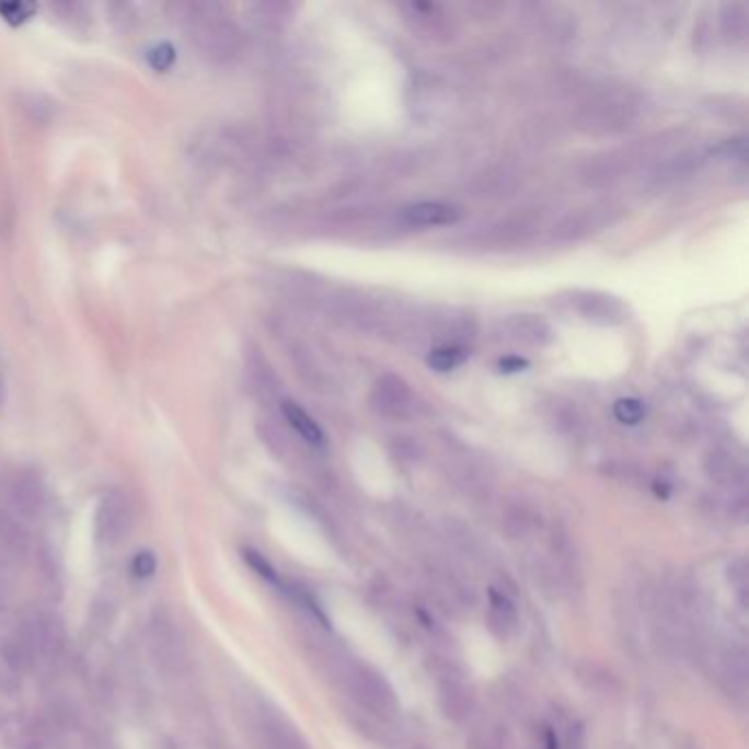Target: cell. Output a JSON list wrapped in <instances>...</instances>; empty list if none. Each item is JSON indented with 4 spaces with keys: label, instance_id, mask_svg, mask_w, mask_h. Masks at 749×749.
<instances>
[{
    "label": "cell",
    "instance_id": "cell-13",
    "mask_svg": "<svg viewBox=\"0 0 749 749\" xmlns=\"http://www.w3.org/2000/svg\"><path fill=\"white\" fill-rule=\"evenodd\" d=\"M705 473L710 475V480H714L716 484H736L740 480V466L736 464V460L723 451H712L705 458Z\"/></svg>",
    "mask_w": 749,
    "mask_h": 749
},
{
    "label": "cell",
    "instance_id": "cell-23",
    "mask_svg": "<svg viewBox=\"0 0 749 749\" xmlns=\"http://www.w3.org/2000/svg\"><path fill=\"white\" fill-rule=\"evenodd\" d=\"M3 399H5V383L3 379H0V403H3Z\"/></svg>",
    "mask_w": 749,
    "mask_h": 749
},
{
    "label": "cell",
    "instance_id": "cell-18",
    "mask_svg": "<svg viewBox=\"0 0 749 749\" xmlns=\"http://www.w3.org/2000/svg\"><path fill=\"white\" fill-rule=\"evenodd\" d=\"M532 528V515L523 508H517L512 510L508 517H506V530L508 534H512L515 539L521 537V534H528Z\"/></svg>",
    "mask_w": 749,
    "mask_h": 749
},
{
    "label": "cell",
    "instance_id": "cell-2",
    "mask_svg": "<svg viewBox=\"0 0 749 749\" xmlns=\"http://www.w3.org/2000/svg\"><path fill=\"white\" fill-rule=\"evenodd\" d=\"M347 685L354 694V699L360 701L369 712L392 716L399 710L396 694L392 685L369 666H352L347 672Z\"/></svg>",
    "mask_w": 749,
    "mask_h": 749
},
{
    "label": "cell",
    "instance_id": "cell-20",
    "mask_svg": "<svg viewBox=\"0 0 749 749\" xmlns=\"http://www.w3.org/2000/svg\"><path fill=\"white\" fill-rule=\"evenodd\" d=\"M132 569L137 576H150L157 569V558L150 552H141V554H137Z\"/></svg>",
    "mask_w": 749,
    "mask_h": 749
},
{
    "label": "cell",
    "instance_id": "cell-17",
    "mask_svg": "<svg viewBox=\"0 0 749 749\" xmlns=\"http://www.w3.org/2000/svg\"><path fill=\"white\" fill-rule=\"evenodd\" d=\"M506 740L499 727H484L473 736V749H504Z\"/></svg>",
    "mask_w": 749,
    "mask_h": 749
},
{
    "label": "cell",
    "instance_id": "cell-19",
    "mask_svg": "<svg viewBox=\"0 0 749 749\" xmlns=\"http://www.w3.org/2000/svg\"><path fill=\"white\" fill-rule=\"evenodd\" d=\"M174 49L170 47V45H157L154 49H150L148 51V60H150V65L157 69V71H165V69H170L172 65H174Z\"/></svg>",
    "mask_w": 749,
    "mask_h": 749
},
{
    "label": "cell",
    "instance_id": "cell-16",
    "mask_svg": "<svg viewBox=\"0 0 749 749\" xmlns=\"http://www.w3.org/2000/svg\"><path fill=\"white\" fill-rule=\"evenodd\" d=\"M613 414L622 425H639L644 420L646 412L637 399H622L615 403Z\"/></svg>",
    "mask_w": 749,
    "mask_h": 749
},
{
    "label": "cell",
    "instance_id": "cell-10",
    "mask_svg": "<svg viewBox=\"0 0 749 749\" xmlns=\"http://www.w3.org/2000/svg\"><path fill=\"white\" fill-rule=\"evenodd\" d=\"M488 626L499 639H508L517 633L519 629V615L510 598L504 594L493 591L491 596V609H488Z\"/></svg>",
    "mask_w": 749,
    "mask_h": 749
},
{
    "label": "cell",
    "instance_id": "cell-6",
    "mask_svg": "<svg viewBox=\"0 0 749 749\" xmlns=\"http://www.w3.org/2000/svg\"><path fill=\"white\" fill-rule=\"evenodd\" d=\"M504 336L521 345H548L552 341V327L539 314H512L504 323Z\"/></svg>",
    "mask_w": 749,
    "mask_h": 749
},
{
    "label": "cell",
    "instance_id": "cell-1",
    "mask_svg": "<svg viewBox=\"0 0 749 749\" xmlns=\"http://www.w3.org/2000/svg\"><path fill=\"white\" fill-rule=\"evenodd\" d=\"M187 23H189V38L200 49L203 56L209 60L222 62L238 54L240 49V32L227 19L220 5L211 3H196L187 8Z\"/></svg>",
    "mask_w": 749,
    "mask_h": 749
},
{
    "label": "cell",
    "instance_id": "cell-8",
    "mask_svg": "<svg viewBox=\"0 0 749 749\" xmlns=\"http://www.w3.org/2000/svg\"><path fill=\"white\" fill-rule=\"evenodd\" d=\"M403 220L416 227H442L460 220V209L445 203H416L403 209Z\"/></svg>",
    "mask_w": 749,
    "mask_h": 749
},
{
    "label": "cell",
    "instance_id": "cell-15",
    "mask_svg": "<svg viewBox=\"0 0 749 749\" xmlns=\"http://www.w3.org/2000/svg\"><path fill=\"white\" fill-rule=\"evenodd\" d=\"M721 21H723V27H725L727 36L745 38V34H747V12H745V8L740 3L725 5L723 12H721Z\"/></svg>",
    "mask_w": 749,
    "mask_h": 749
},
{
    "label": "cell",
    "instance_id": "cell-11",
    "mask_svg": "<svg viewBox=\"0 0 749 749\" xmlns=\"http://www.w3.org/2000/svg\"><path fill=\"white\" fill-rule=\"evenodd\" d=\"M281 412H284V418L286 423L312 447H323L325 445V436L321 431V427L312 420V416H308L297 403L292 401H286L281 405Z\"/></svg>",
    "mask_w": 749,
    "mask_h": 749
},
{
    "label": "cell",
    "instance_id": "cell-9",
    "mask_svg": "<svg viewBox=\"0 0 749 749\" xmlns=\"http://www.w3.org/2000/svg\"><path fill=\"white\" fill-rule=\"evenodd\" d=\"M611 214L613 209L611 207H589V209H583L578 211L576 216H569L561 227H558V238H565V240H578V238H585L594 231H600L604 224L611 222Z\"/></svg>",
    "mask_w": 749,
    "mask_h": 749
},
{
    "label": "cell",
    "instance_id": "cell-22",
    "mask_svg": "<svg viewBox=\"0 0 749 749\" xmlns=\"http://www.w3.org/2000/svg\"><path fill=\"white\" fill-rule=\"evenodd\" d=\"M526 367H528V360L521 356H506L499 360V369L506 373H515V371H521Z\"/></svg>",
    "mask_w": 749,
    "mask_h": 749
},
{
    "label": "cell",
    "instance_id": "cell-5",
    "mask_svg": "<svg viewBox=\"0 0 749 749\" xmlns=\"http://www.w3.org/2000/svg\"><path fill=\"white\" fill-rule=\"evenodd\" d=\"M438 703L447 718H451L453 723H462L473 712L475 699L460 677L447 675L438 681Z\"/></svg>",
    "mask_w": 749,
    "mask_h": 749
},
{
    "label": "cell",
    "instance_id": "cell-7",
    "mask_svg": "<svg viewBox=\"0 0 749 749\" xmlns=\"http://www.w3.org/2000/svg\"><path fill=\"white\" fill-rule=\"evenodd\" d=\"M633 117H635V104L622 95L602 97L589 111V122L594 130H620L629 126Z\"/></svg>",
    "mask_w": 749,
    "mask_h": 749
},
{
    "label": "cell",
    "instance_id": "cell-12",
    "mask_svg": "<svg viewBox=\"0 0 749 749\" xmlns=\"http://www.w3.org/2000/svg\"><path fill=\"white\" fill-rule=\"evenodd\" d=\"M721 672H723V679L731 688L742 692L747 685V675H749L745 648H729L721 659Z\"/></svg>",
    "mask_w": 749,
    "mask_h": 749
},
{
    "label": "cell",
    "instance_id": "cell-14",
    "mask_svg": "<svg viewBox=\"0 0 749 749\" xmlns=\"http://www.w3.org/2000/svg\"><path fill=\"white\" fill-rule=\"evenodd\" d=\"M469 352L460 345H440L436 349H431V354L427 356V362L431 369L436 371H451L456 367H460L466 360Z\"/></svg>",
    "mask_w": 749,
    "mask_h": 749
},
{
    "label": "cell",
    "instance_id": "cell-21",
    "mask_svg": "<svg viewBox=\"0 0 749 749\" xmlns=\"http://www.w3.org/2000/svg\"><path fill=\"white\" fill-rule=\"evenodd\" d=\"M244 558H246V563H251V567L253 569H257V574H262V576H266V578H273V569H270V565L257 554V552H244Z\"/></svg>",
    "mask_w": 749,
    "mask_h": 749
},
{
    "label": "cell",
    "instance_id": "cell-3",
    "mask_svg": "<svg viewBox=\"0 0 749 749\" xmlns=\"http://www.w3.org/2000/svg\"><path fill=\"white\" fill-rule=\"evenodd\" d=\"M369 403L373 412L392 420H407L416 416L420 407L412 388L403 379L394 377V373H385V377L373 383Z\"/></svg>",
    "mask_w": 749,
    "mask_h": 749
},
{
    "label": "cell",
    "instance_id": "cell-4",
    "mask_svg": "<svg viewBox=\"0 0 749 749\" xmlns=\"http://www.w3.org/2000/svg\"><path fill=\"white\" fill-rule=\"evenodd\" d=\"M567 306L578 312L585 321L598 323V325H618L629 321V308L622 299L598 292V290H574L569 292V299H565Z\"/></svg>",
    "mask_w": 749,
    "mask_h": 749
}]
</instances>
